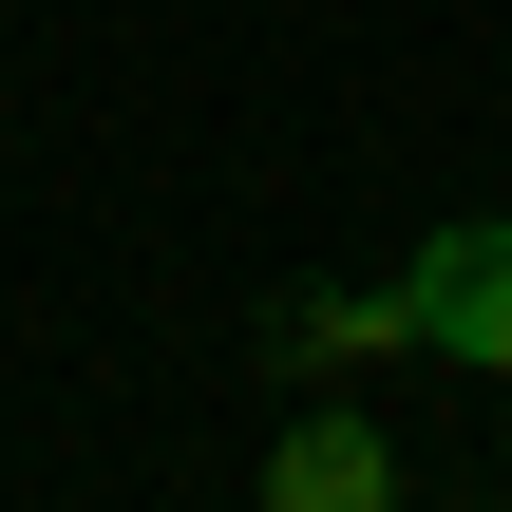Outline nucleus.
Returning <instances> with one entry per match:
<instances>
[{
  "label": "nucleus",
  "mask_w": 512,
  "mask_h": 512,
  "mask_svg": "<svg viewBox=\"0 0 512 512\" xmlns=\"http://www.w3.org/2000/svg\"><path fill=\"white\" fill-rule=\"evenodd\" d=\"M399 323H418L456 380H512V228H456V247H418Z\"/></svg>",
  "instance_id": "f257e3e1"
},
{
  "label": "nucleus",
  "mask_w": 512,
  "mask_h": 512,
  "mask_svg": "<svg viewBox=\"0 0 512 512\" xmlns=\"http://www.w3.org/2000/svg\"><path fill=\"white\" fill-rule=\"evenodd\" d=\"M266 494H285V512H342V494H399V456H380V437H285Z\"/></svg>",
  "instance_id": "f03ea898"
}]
</instances>
